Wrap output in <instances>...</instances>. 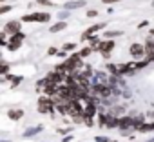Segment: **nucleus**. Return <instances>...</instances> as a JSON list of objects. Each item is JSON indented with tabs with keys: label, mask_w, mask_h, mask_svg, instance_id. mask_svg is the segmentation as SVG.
<instances>
[{
	"label": "nucleus",
	"mask_w": 154,
	"mask_h": 142,
	"mask_svg": "<svg viewBox=\"0 0 154 142\" xmlns=\"http://www.w3.org/2000/svg\"><path fill=\"white\" fill-rule=\"evenodd\" d=\"M36 111L40 115H53V111H56V104H54V98L51 95H44L38 97V106H36Z\"/></svg>",
	"instance_id": "1"
},
{
	"label": "nucleus",
	"mask_w": 154,
	"mask_h": 142,
	"mask_svg": "<svg viewBox=\"0 0 154 142\" xmlns=\"http://www.w3.org/2000/svg\"><path fill=\"white\" fill-rule=\"evenodd\" d=\"M22 22H29V24H49L51 22V13L47 11H35V13H27L20 18Z\"/></svg>",
	"instance_id": "2"
},
{
	"label": "nucleus",
	"mask_w": 154,
	"mask_h": 142,
	"mask_svg": "<svg viewBox=\"0 0 154 142\" xmlns=\"http://www.w3.org/2000/svg\"><path fill=\"white\" fill-rule=\"evenodd\" d=\"M114 47H116V40H114V38H103L102 44H100L98 53H100L105 60H109V58H111V53H112Z\"/></svg>",
	"instance_id": "3"
},
{
	"label": "nucleus",
	"mask_w": 154,
	"mask_h": 142,
	"mask_svg": "<svg viewBox=\"0 0 154 142\" xmlns=\"http://www.w3.org/2000/svg\"><path fill=\"white\" fill-rule=\"evenodd\" d=\"M145 53H147V46H145V44L132 42V44L129 46V55H131L134 60H141V58H145Z\"/></svg>",
	"instance_id": "4"
},
{
	"label": "nucleus",
	"mask_w": 154,
	"mask_h": 142,
	"mask_svg": "<svg viewBox=\"0 0 154 142\" xmlns=\"http://www.w3.org/2000/svg\"><path fill=\"white\" fill-rule=\"evenodd\" d=\"M105 27H107V24H103V22H102V24H93L91 27H87V29L82 33V37H80V42H89V38H91L93 35H96L98 31H103Z\"/></svg>",
	"instance_id": "5"
},
{
	"label": "nucleus",
	"mask_w": 154,
	"mask_h": 142,
	"mask_svg": "<svg viewBox=\"0 0 154 142\" xmlns=\"http://www.w3.org/2000/svg\"><path fill=\"white\" fill-rule=\"evenodd\" d=\"M118 66H120V73H122V77H132L136 71H138L134 62H120Z\"/></svg>",
	"instance_id": "6"
},
{
	"label": "nucleus",
	"mask_w": 154,
	"mask_h": 142,
	"mask_svg": "<svg viewBox=\"0 0 154 142\" xmlns=\"http://www.w3.org/2000/svg\"><path fill=\"white\" fill-rule=\"evenodd\" d=\"M4 31L11 37V35H17L18 31H22V20H9L4 24Z\"/></svg>",
	"instance_id": "7"
},
{
	"label": "nucleus",
	"mask_w": 154,
	"mask_h": 142,
	"mask_svg": "<svg viewBox=\"0 0 154 142\" xmlns=\"http://www.w3.org/2000/svg\"><path fill=\"white\" fill-rule=\"evenodd\" d=\"M87 6V0H67L63 4V9H69V11H74V9H82Z\"/></svg>",
	"instance_id": "8"
},
{
	"label": "nucleus",
	"mask_w": 154,
	"mask_h": 142,
	"mask_svg": "<svg viewBox=\"0 0 154 142\" xmlns=\"http://www.w3.org/2000/svg\"><path fill=\"white\" fill-rule=\"evenodd\" d=\"M22 44H24V40H18L17 37H9V42H8L6 49H8L9 53H15V51H18V49L22 47Z\"/></svg>",
	"instance_id": "9"
},
{
	"label": "nucleus",
	"mask_w": 154,
	"mask_h": 142,
	"mask_svg": "<svg viewBox=\"0 0 154 142\" xmlns=\"http://www.w3.org/2000/svg\"><path fill=\"white\" fill-rule=\"evenodd\" d=\"M2 80H4V82H11V86H13V88H17V86H20V84H22L24 77H22V75H9V73H8V75H4V77H2Z\"/></svg>",
	"instance_id": "10"
},
{
	"label": "nucleus",
	"mask_w": 154,
	"mask_h": 142,
	"mask_svg": "<svg viewBox=\"0 0 154 142\" xmlns=\"http://www.w3.org/2000/svg\"><path fill=\"white\" fill-rule=\"evenodd\" d=\"M42 131H44V126H42V124H36V126H31V127L24 129L22 137H24V138H27V137H35V135H38V133H42Z\"/></svg>",
	"instance_id": "11"
},
{
	"label": "nucleus",
	"mask_w": 154,
	"mask_h": 142,
	"mask_svg": "<svg viewBox=\"0 0 154 142\" xmlns=\"http://www.w3.org/2000/svg\"><path fill=\"white\" fill-rule=\"evenodd\" d=\"M118 120H120V117H116V115H112L109 109H107V129H118Z\"/></svg>",
	"instance_id": "12"
},
{
	"label": "nucleus",
	"mask_w": 154,
	"mask_h": 142,
	"mask_svg": "<svg viewBox=\"0 0 154 142\" xmlns=\"http://www.w3.org/2000/svg\"><path fill=\"white\" fill-rule=\"evenodd\" d=\"M24 115H26V111L20 109V108H18V109H9V111H8V118H9V120H15V122H18L20 118H24Z\"/></svg>",
	"instance_id": "13"
},
{
	"label": "nucleus",
	"mask_w": 154,
	"mask_h": 142,
	"mask_svg": "<svg viewBox=\"0 0 154 142\" xmlns=\"http://www.w3.org/2000/svg\"><path fill=\"white\" fill-rule=\"evenodd\" d=\"M67 26H69V24H67L65 20H58L56 24H53V26L49 27V31H51V33H60V31L67 29Z\"/></svg>",
	"instance_id": "14"
},
{
	"label": "nucleus",
	"mask_w": 154,
	"mask_h": 142,
	"mask_svg": "<svg viewBox=\"0 0 154 142\" xmlns=\"http://www.w3.org/2000/svg\"><path fill=\"white\" fill-rule=\"evenodd\" d=\"M105 69L109 71L111 75H116V77H122V73H120V66L118 64H114V62H107L105 64Z\"/></svg>",
	"instance_id": "15"
},
{
	"label": "nucleus",
	"mask_w": 154,
	"mask_h": 142,
	"mask_svg": "<svg viewBox=\"0 0 154 142\" xmlns=\"http://www.w3.org/2000/svg\"><path fill=\"white\" fill-rule=\"evenodd\" d=\"M102 40H103L102 37H98V35H93V37L89 38V46H91L94 51H98V49H100V44H102Z\"/></svg>",
	"instance_id": "16"
},
{
	"label": "nucleus",
	"mask_w": 154,
	"mask_h": 142,
	"mask_svg": "<svg viewBox=\"0 0 154 142\" xmlns=\"http://www.w3.org/2000/svg\"><path fill=\"white\" fill-rule=\"evenodd\" d=\"M109 111L112 113V115H116V117H122V115H125V106H120V104H114V106H111L109 108Z\"/></svg>",
	"instance_id": "17"
},
{
	"label": "nucleus",
	"mask_w": 154,
	"mask_h": 142,
	"mask_svg": "<svg viewBox=\"0 0 154 142\" xmlns=\"http://www.w3.org/2000/svg\"><path fill=\"white\" fill-rule=\"evenodd\" d=\"M116 37H123V31L122 29H109L103 33V38H116Z\"/></svg>",
	"instance_id": "18"
},
{
	"label": "nucleus",
	"mask_w": 154,
	"mask_h": 142,
	"mask_svg": "<svg viewBox=\"0 0 154 142\" xmlns=\"http://www.w3.org/2000/svg\"><path fill=\"white\" fill-rule=\"evenodd\" d=\"M93 53H94V49H93V47H91V46H89V44H87V46H85V47H82V49H80V51H78V55H80V56H82V58H84V60H85V58H89V56H91V55H93Z\"/></svg>",
	"instance_id": "19"
},
{
	"label": "nucleus",
	"mask_w": 154,
	"mask_h": 142,
	"mask_svg": "<svg viewBox=\"0 0 154 142\" xmlns=\"http://www.w3.org/2000/svg\"><path fill=\"white\" fill-rule=\"evenodd\" d=\"M134 64H136V69H138V71H141V69H145V67L150 64V60H149V58H141V60H136Z\"/></svg>",
	"instance_id": "20"
},
{
	"label": "nucleus",
	"mask_w": 154,
	"mask_h": 142,
	"mask_svg": "<svg viewBox=\"0 0 154 142\" xmlns=\"http://www.w3.org/2000/svg\"><path fill=\"white\" fill-rule=\"evenodd\" d=\"M149 131H154L152 122H143V124H141V127L138 129V133H149Z\"/></svg>",
	"instance_id": "21"
},
{
	"label": "nucleus",
	"mask_w": 154,
	"mask_h": 142,
	"mask_svg": "<svg viewBox=\"0 0 154 142\" xmlns=\"http://www.w3.org/2000/svg\"><path fill=\"white\" fill-rule=\"evenodd\" d=\"M9 67H11V66H9L6 60H2V64H0V75H2V77L8 75V73H9Z\"/></svg>",
	"instance_id": "22"
},
{
	"label": "nucleus",
	"mask_w": 154,
	"mask_h": 142,
	"mask_svg": "<svg viewBox=\"0 0 154 142\" xmlns=\"http://www.w3.org/2000/svg\"><path fill=\"white\" fill-rule=\"evenodd\" d=\"M36 4H38V6H44V8H53V6H54L53 0H36Z\"/></svg>",
	"instance_id": "23"
},
{
	"label": "nucleus",
	"mask_w": 154,
	"mask_h": 142,
	"mask_svg": "<svg viewBox=\"0 0 154 142\" xmlns=\"http://www.w3.org/2000/svg\"><path fill=\"white\" fill-rule=\"evenodd\" d=\"M62 49H65V51H76V44L74 42H65L62 46Z\"/></svg>",
	"instance_id": "24"
},
{
	"label": "nucleus",
	"mask_w": 154,
	"mask_h": 142,
	"mask_svg": "<svg viewBox=\"0 0 154 142\" xmlns=\"http://www.w3.org/2000/svg\"><path fill=\"white\" fill-rule=\"evenodd\" d=\"M145 46H147L149 49H154V35H149V37L145 38Z\"/></svg>",
	"instance_id": "25"
},
{
	"label": "nucleus",
	"mask_w": 154,
	"mask_h": 142,
	"mask_svg": "<svg viewBox=\"0 0 154 142\" xmlns=\"http://www.w3.org/2000/svg\"><path fill=\"white\" fill-rule=\"evenodd\" d=\"M11 9H13V6H9V4H2V6H0V15H8Z\"/></svg>",
	"instance_id": "26"
},
{
	"label": "nucleus",
	"mask_w": 154,
	"mask_h": 142,
	"mask_svg": "<svg viewBox=\"0 0 154 142\" xmlns=\"http://www.w3.org/2000/svg\"><path fill=\"white\" fill-rule=\"evenodd\" d=\"M84 124H85L87 127H94V120H93V117H87V115H84Z\"/></svg>",
	"instance_id": "27"
},
{
	"label": "nucleus",
	"mask_w": 154,
	"mask_h": 142,
	"mask_svg": "<svg viewBox=\"0 0 154 142\" xmlns=\"http://www.w3.org/2000/svg\"><path fill=\"white\" fill-rule=\"evenodd\" d=\"M69 15H71V11H69V9H63V11H60V13H58V20H65Z\"/></svg>",
	"instance_id": "28"
},
{
	"label": "nucleus",
	"mask_w": 154,
	"mask_h": 142,
	"mask_svg": "<svg viewBox=\"0 0 154 142\" xmlns=\"http://www.w3.org/2000/svg\"><path fill=\"white\" fill-rule=\"evenodd\" d=\"M71 131H72V127H56V133L58 135H67Z\"/></svg>",
	"instance_id": "29"
},
{
	"label": "nucleus",
	"mask_w": 154,
	"mask_h": 142,
	"mask_svg": "<svg viewBox=\"0 0 154 142\" xmlns=\"http://www.w3.org/2000/svg\"><path fill=\"white\" fill-rule=\"evenodd\" d=\"M94 140H96V142H112V140H111L109 137H105V135H96Z\"/></svg>",
	"instance_id": "30"
},
{
	"label": "nucleus",
	"mask_w": 154,
	"mask_h": 142,
	"mask_svg": "<svg viewBox=\"0 0 154 142\" xmlns=\"http://www.w3.org/2000/svg\"><path fill=\"white\" fill-rule=\"evenodd\" d=\"M98 9H87V18H96L98 17Z\"/></svg>",
	"instance_id": "31"
},
{
	"label": "nucleus",
	"mask_w": 154,
	"mask_h": 142,
	"mask_svg": "<svg viewBox=\"0 0 154 142\" xmlns=\"http://www.w3.org/2000/svg\"><path fill=\"white\" fill-rule=\"evenodd\" d=\"M58 51H60L58 47H54V46H51V47L47 49V55H49V56H54V55H58Z\"/></svg>",
	"instance_id": "32"
},
{
	"label": "nucleus",
	"mask_w": 154,
	"mask_h": 142,
	"mask_svg": "<svg viewBox=\"0 0 154 142\" xmlns=\"http://www.w3.org/2000/svg\"><path fill=\"white\" fill-rule=\"evenodd\" d=\"M145 58H149L150 62H154V49H149V47H147V53H145Z\"/></svg>",
	"instance_id": "33"
},
{
	"label": "nucleus",
	"mask_w": 154,
	"mask_h": 142,
	"mask_svg": "<svg viewBox=\"0 0 154 142\" xmlns=\"http://www.w3.org/2000/svg\"><path fill=\"white\" fill-rule=\"evenodd\" d=\"M132 97V91H129L127 88H123V91H122V98H131Z\"/></svg>",
	"instance_id": "34"
},
{
	"label": "nucleus",
	"mask_w": 154,
	"mask_h": 142,
	"mask_svg": "<svg viewBox=\"0 0 154 142\" xmlns=\"http://www.w3.org/2000/svg\"><path fill=\"white\" fill-rule=\"evenodd\" d=\"M149 26V20H141L140 24H138V29H143V27H147Z\"/></svg>",
	"instance_id": "35"
},
{
	"label": "nucleus",
	"mask_w": 154,
	"mask_h": 142,
	"mask_svg": "<svg viewBox=\"0 0 154 142\" xmlns=\"http://www.w3.org/2000/svg\"><path fill=\"white\" fill-rule=\"evenodd\" d=\"M116 2H120V0H102V4H105V6H111V4H116Z\"/></svg>",
	"instance_id": "36"
},
{
	"label": "nucleus",
	"mask_w": 154,
	"mask_h": 142,
	"mask_svg": "<svg viewBox=\"0 0 154 142\" xmlns=\"http://www.w3.org/2000/svg\"><path fill=\"white\" fill-rule=\"evenodd\" d=\"M71 140H74V138H72V137H71V135H65V137H63V140H62V142H71Z\"/></svg>",
	"instance_id": "37"
},
{
	"label": "nucleus",
	"mask_w": 154,
	"mask_h": 142,
	"mask_svg": "<svg viewBox=\"0 0 154 142\" xmlns=\"http://www.w3.org/2000/svg\"><path fill=\"white\" fill-rule=\"evenodd\" d=\"M147 142H154V137H152V138H150V140H147Z\"/></svg>",
	"instance_id": "38"
},
{
	"label": "nucleus",
	"mask_w": 154,
	"mask_h": 142,
	"mask_svg": "<svg viewBox=\"0 0 154 142\" xmlns=\"http://www.w3.org/2000/svg\"><path fill=\"white\" fill-rule=\"evenodd\" d=\"M150 35H154V27H152V29H150Z\"/></svg>",
	"instance_id": "39"
},
{
	"label": "nucleus",
	"mask_w": 154,
	"mask_h": 142,
	"mask_svg": "<svg viewBox=\"0 0 154 142\" xmlns=\"http://www.w3.org/2000/svg\"><path fill=\"white\" fill-rule=\"evenodd\" d=\"M0 2H2V4H6V2H8V0H0Z\"/></svg>",
	"instance_id": "40"
},
{
	"label": "nucleus",
	"mask_w": 154,
	"mask_h": 142,
	"mask_svg": "<svg viewBox=\"0 0 154 142\" xmlns=\"http://www.w3.org/2000/svg\"><path fill=\"white\" fill-rule=\"evenodd\" d=\"M152 8H154V0H152Z\"/></svg>",
	"instance_id": "41"
},
{
	"label": "nucleus",
	"mask_w": 154,
	"mask_h": 142,
	"mask_svg": "<svg viewBox=\"0 0 154 142\" xmlns=\"http://www.w3.org/2000/svg\"><path fill=\"white\" fill-rule=\"evenodd\" d=\"M2 142H8V140H2Z\"/></svg>",
	"instance_id": "42"
},
{
	"label": "nucleus",
	"mask_w": 154,
	"mask_h": 142,
	"mask_svg": "<svg viewBox=\"0 0 154 142\" xmlns=\"http://www.w3.org/2000/svg\"><path fill=\"white\" fill-rule=\"evenodd\" d=\"M152 126H154V122H152Z\"/></svg>",
	"instance_id": "43"
}]
</instances>
